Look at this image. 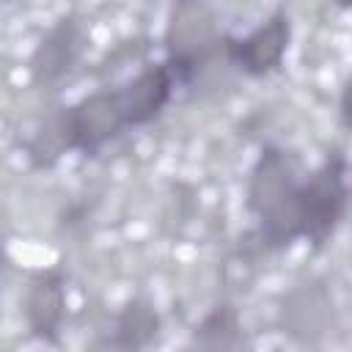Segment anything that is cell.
Here are the masks:
<instances>
[{"label": "cell", "mask_w": 352, "mask_h": 352, "mask_svg": "<svg viewBox=\"0 0 352 352\" xmlns=\"http://www.w3.org/2000/svg\"><path fill=\"white\" fill-rule=\"evenodd\" d=\"M195 74L198 69L192 63L168 55L118 85H104L85 94L74 104L63 107L55 118L58 146L80 157L102 154L129 129L154 124L168 110L176 91L190 85Z\"/></svg>", "instance_id": "cell-1"}, {"label": "cell", "mask_w": 352, "mask_h": 352, "mask_svg": "<svg viewBox=\"0 0 352 352\" xmlns=\"http://www.w3.org/2000/svg\"><path fill=\"white\" fill-rule=\"evenodd\" d=\"M305 173L280 146H261L245 187V206L264 248H289L305 234Z\"/></svg>", "instance_id": "cell-2"}, {"label": "cell", "mask_w": 352, "mask_h": 352, "mask_svg": "<svg viewBox=\"0 0 352 352\" xmlns=\"http://www.w3.org/2000/svg\"><path fill=\"white\" fill-rule=\"evenodd\" d=\"M308 184V209H305V239L316 250L324 248L346 217L349 204V162L344 151H330L311 173Z\"/></svg>", "instance_id": "cell-3"}, {"label": "cell", "mask_w": 352, "mask_h": 352, "mask_svg": "<svg viewBox=\"0 0 352 352\" xmlns=\"http://www.w3.org/2000/svg\"><path fill=\"white\" fill-rule=\"evenodd\" d=\"M292 44V16L280 6L267 19H261L245 36H223L220 50L226 60L250 80H264L280 72Z\"/></svg>", "instance_id": "cell-4"}, {"label": "cell", "mask_w": 352, "mask_h": 352, "mask_svg": "<svg viewBox=\"0 0 352 352\" xmlns=\"http://www.w3.org/2000/svg\"><path fill=\"white\" fill-rule=\"evenodd\" d=\"M85 47V33L82 25L77 22V16L66 14L60 16L36 44L28 72H30V82L38 88H55L60 85L77 66L80 55Z\"/></svg>", "instance_id": "cell-5"}, {"label": "cell", "mask_w": 352, "mask_h": 352, "mask_svg": "<svg viewBox=\"0 0 352 352\" xmlns=\"http://www.w3.org/2000/svg\"><path fill=\"white\" fill-rule=\"evenodd\" d=\"M66 272L55 267L36 270L25 289V324L33 338L58 344L66 322Z\"/></svg>", "instance_id": "cell-6"}, {"label": "cell", "mask_w": 352, "mask_h": 352, "mask_svg": "<svg viewBox=\"0 0 352 352\" xmlns=\"http://www.w3.org/2000/svg\"><path fill=\"white\" fill-rule=\"evenodd\" d=\"M160 336V314L148 300H129L121 314L116 316L113 338H107V346L118 349H143L151 346Z\"/></svg>", "instance_id": "cell-7"}, {"label": "cell", "mask_w": 352, "mask_h": 352, "mask_svg": "<svg viewBox=\"0 0 352 352\" xmlns=\"http://www.w3.org/2000/svg\"><path fill=\"white\" fill-rule=\"evenodd\" d=\"M192 341L201 346H212V349H228V346H242V327H239V316L234 311V305L223 302L217 308H212L192 330Z\"/></svg>", "instance_id": "cell-8"}, {"label": "cell", "mask_w": 352, "mask_h": 352, "mask_svg": "<svg viewBox=\"0 0 352 352\" xmlns=\"http://www.w3.org/2000/svg\"><path fill=\"white\" fill-rule=\"evenodd\" d=\"M3 267H6V248H3V239H0V275H3Z\"/></svg>", "instance_id": "cell-9"}, {"label": "cell", "mask_w": 352, "mask_h": 352, "mask_svg": "<svg viewBox=\"0 0 352 352\" xmlns=\"http://www.w3.org/2000/svg\"><path fill=\"white\" fill-rule=\"evenodd\" d=\"M336 3H338V6H341V8H346V0H336Z\"/></svg>", "instance_id": "cell-10"}, {"label": "cell", "mask_w": 352, "mask_h": 352, "mask_svg": "<svg viewBox=\"0 0 352 352\" xmlns=\"http://www.w3.org/2000/svg\"><path fill=\"white\" fill-rule=\"evenodd\" d=\"M0 3H6V0H0Z\"/></svg>", "instance_id": "cell-11"}]
</instances>
